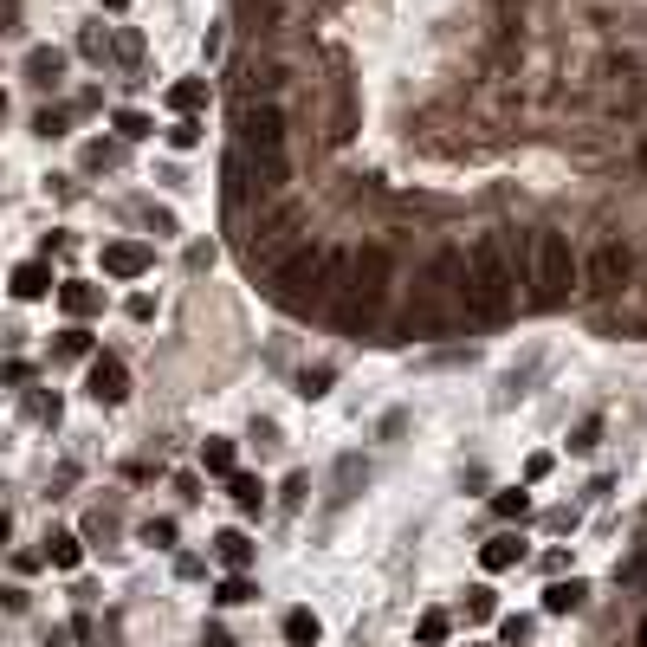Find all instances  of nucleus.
<instances>
[{
  "mask_svg": "<svg viewBox=\"0 0 647 647\" xmlns=\"http://www.w3.org/2000/svg\"><path fill=\"white\" fill-rule=\"evenodd\" d=\"M201 466H208V473H233V440L208 434V440H201Z\"/></svg>",
  "mask_w": 647,
  "mask_h": 647,
  "instance_id": "a211bd4d",
  "label": "nucleus"
},
{
  "mask_svg": "<svg viewBox=\"0 0 647 647\" xmlns=\"http://www.w3.org/2000/svg\"><path fill=\"white\" fill-rule=\"evenodd\" d=\"M460 259H466V318L473 324H505L512 305H518V285H512V272H505V259H499V240L479 233V240L460 246Z\"/></svg>",
  "mask_w": 647,
  "mask_h": 647,
  "instance_id": "7ed1b4c3",
  "label": "nucleus"
},
{
  "mask_svg": "<svg viewBox=\"0 0 647 647\" xmlns=\"http://www.w3.org/2000/svg\"><path fill=\"white\" fill-rule=\"evenodd\" d=\"M149 266H156V253H149L143 240H110L104 246V272L110 279H143Z\"/></svg>",
  "mask_w": 647,
  "mask_h": 647,
  "instance_id": "0eeeda50",
  "label": "nucleus"
},
{
  "mask_svg": "<svg viewBox=\"0 0 647 647\" xmlns=\"http://www.w3.org/2000/svg\"><path fill=\"white\" fill-rule=\"evenodd\" d=\"M104 7H110V13H123V7H130V0H104Z\"/></svg>",
  "mask_w": 647,
  "mask_h": 647,
  "instance_id": "72a5a7b5",
  "label": "nucleus"
},
{
  "mask_svg": "<svg viewBox=\"0 0 647 647\" xmlns=\"http://www.w3.org/2000/svg\"><path fill=\"white\" fill-rule=\"evenodd\" d=\"M26 72H33V85H59L65 52H59V46H33V52H26Z\"/></svg>",
  "mask_w": 647,
  "mask_h": 647,
  "instance_id": "9d476101",
  "label": "nucleus"
},
{
  "mask_svg": "<svg viewBox=\"0 0 647 647\" xmlns=\"http://www.w3.org/2000/svg\"><path fill=\"white\" fill-rule=\"evenodd\" d=\"M169 143H175V149H195V143H201V123H195V117H182V123L169 130Z\"/></svg>",
  "mask_w": 647,
  "mask_h": 647,
  "instance_id": "393cba45",
  "label": "nucleus"
},
{
  "mask_svg": "<svg viewBox=\"0 0 647 647\" xmlns=\"http://www.w3.org/2000/svg\"><path fill=\"white\" fill-rule=\"evenodd\" d=\"M466 609H473L479 622H492V609H499V602H492V589H466Z\"/></svg>",
  "mask_w": 647,
  "mask_h": 647,
  "instance_id": "a878e982",
  "label": "nucleus"
},
{
  "mask_svg": "<svg viewBox=\"0 0 647 647\" xmlns=\"http://www.w3.org/2000/svg\"><path fill=\"white\" fill-rule=\"evenodd\" d=\"M169 104L182 110V117H195V110L208 104V78H182V85H169Z\"/></svg>",
  "mask_w": 647,
  "mask_h": 647,
  "instance_id": "dca6fc26",
  "label": "nucleus"
},
{
  "mask_svg": "<svg viewBox=\"0 0 647 647\" xmlns=\"http://www.w3.org/2000/svg\"><path fill=\"white\" fill-rule=\"evenodd\" d=\"M0 110H7V98H0Z\"/></svg>",
  "mask_w": 647,
  "mask_h": 647,
  "instance_id": "c9c22d12",
  "label": "nucleus"
},
{
  "mask_svg": "<svg viewBox=\"0 0 647 647\" xmlns=\"http://www.w3.org/2000/svg\"><path fill=\"white\" fill-rule=\"evenodd\" d=\"M479 563H486V570H512V563H525V544L505 531V538H492L486 550H479Z\"/></svg>",
  "mask_w": 647,
  "mask_h": 647,
  "instance_id": "2eb2a0df",
  "label": "nucleus"
},
{
  "mask_svg": "<svg viewBox=\"0 0 647 647\" xmlns=\"http://www.w3.org/2000/svg\"><path fill=\"white\" fill-rule=\"evenodd\" d=\"M227 492H233V505H240L246 518H253V512H266V486H259L253 473H227Z\"/></svg>",
  "mask_w": 647,
  "mask_h": 647,
  "instance_id": "9b49d317",
  "label": "nucleus"
},
{
  "mask_svg": "<svg viewBox=\"0 0 647 647\" xmlns=\"http://www.w3.org/2000/svg\"><path fill=\"white\" fill-rule=\"evenodd\" d=\"M350 246H292V253L272 266V298L285 311H324L337 292V272Z\"/></svg>",
  "mask_w": 647,
  "mask_h": 647,
  "instance_id": "f03ea898",
  "label": "nucleus"
},
{
  "mask_svg": "<svg viewBox=\"0 0 647 647\" xmlns=\"http://www.w3.org/2000/svg\"><path fill=\"white\" fill-rule=\"evenodd\" d=\"M330 389V369H305V389H298V395H324Z\"/></svg>",
  "mask_w": 647,
  "mask_h": 647,
  "instance_id": "c756f323",
  "label": "nucleus"
},
{
  "mask_svg": "<svg viewBox=\"0 0 647 647\" xmlns=\"http://www.w3.org/2000/svg\"><path fill=\"white\" fill-rule=\"evenodd\" d=\"M7 531H13V525H7V512H0V544H7Z\"/></svg>",
  "mask_w": 647,
  "mask_h": 647,
  "instance_id": "473e14b6",
  "label": "nucleus"
},
{
  "mask_svg": "<svg viewBox=\"0 0 647 647\" xmlns=\"http://www.w3.org/2000/svg\"><path fill=\"white\" fill-rule=\"evenodd\" d=\"M596 434H602V421H583V428H576V440H570V447H576V453H589V447H596Z\"/></svg>",
  "mask_w": 647,
  "mask_h": 647,
  "instance_id": "cd10ccee",
  "label": "nucleus"
},
{
  "mask_svg": "<svg viewBox=\"0 0 647 647\" xmlns=\"http://www.w3.org/2000/svg\"><path fill=\"white\" fill-rule=\"evenodd\" d=\"M117 136H130V143H143V136H156V123H149L143 110H117Z\"/></svg>",
  "mask_w": 647,
  "mask_h": 647,
  "instance_id": "412c9836",
  "label": "nucleus"
},
{
  "mask_svg": "<svg viewBox=\"0 0 647 647\" xmlns=\"http://www.w3.org/2000/svg\"><path fill=\"white\" fill-rule=\"evenodd\" d=\"M240 13H259V20H266V13H272V0H240Z\"/></svg>",
  "mask_w": 647,
  "mask_h": 647,
  "instance_id": "2f4dec72",
  "label": "nucleus"
},
{
  "mask_svg": "<svg viewBox=\"0 0 647 647\" xmlns=\"http://www.w3.org/2000/svg\"><path fill=\"white\" fill-rule=\"evenodd\" d=\"M583 596H589V589L576 583V576H570V583H550L544 589V615H576V609H583Z\"/></svg>",
  "mask_w": 647,
  "mask_h": 647,
  "instance_id": "4468645a",
  "label": "nucleus"
},
{
  "mask_svg": "<svg viewBox=\"0 0 647 647\" xmlns=\"http://www.w3.org/2000/svg\"><path fill=\"white\" fill-rule=\"evenodd\" d=\"M531 305L550 311V305H563V298L583 285V253L570 246V233L563 227H538L531 233Z\"/></svg>",
  "mask_w": 647,
  "mask_h": 647,
  "instance_id": "20e7f679",
  "label": "nucleus"
},
{
  "mask_svg": "<svg viewBox=\"0 0 647 647\" xmlns=\"http://www.w3.org/2000/svg\"><path fill=\"white\" fill-rule=\"evenodd\" d=\"M440 641H447V615L428 609V615H421V647H440Z\"/></svg>",
  "mask_w": 647,
  "mask_h": 647,
  "instance_id": "b1692460",
  "label": "nucleus"
},
{
  "mask_svg": "<svg viewBox=\"0 0 647 647\" xmlns=\"http://www.w3.org/2000/svg\"><path fill=\"white\" fill-rule=\"evenodd\" d=\"M628 279H635V246H628L622 233L596 240V253L583 259V285H589V292H602V298H609V292H622Z\"/></svg>",
  "mask_w": 647,
  "mask_h": 647,
  "instance_id": "39448f33",
  "label": "nucleus"
},
{
  "mask_svg": "<svg viewBox=\"0 0 647 647\" xmlns=\"http://www.w3.org/2000/svg\"><path fill=\"white\" fill-rule=\"evenodd\" d=\"M130 318H136V324H149V318H156V298L136 292V298H130Z\"/></svg>",
  "mask_w": 647,
  "mask_h": 647,
  "instance_id": "bb28decb",
  "label": "nucleus"
},
{
  "mask_svg": "<svg viewBox=\"0 0 647 647\" xmlns=\"http://www.w3.org/2000/svg\"><path fill=\"white\" fill-rule=\"evenodd\" d=\"M214 602L220 609H240V602H253V583H246V576H227V583L214 589Z\"/></svg>",
  "mask_w": 647,
  "mask_h": 647,
  "instance_id": "aec40b11",
  "label": "nucleus"
},
{
  "mask_svg": "<svg viewBox=\"0 0 647 647\" xmlns=\"http://www.w3.org/2000/svg\"><path fill=\"white\" fill-rule=\"evenodd\" d=\"M395 298V259L389 246H350L343 253V272H337V292H330V318L343 330H376L382 311Z\"/></svg>",
  "mask_w": 647,
  "mask_h": 647,
  "instance_id": "f257e3e1",
  "label": "nucleus"
},
{
  "mask_svg": "<svg viewBox=\"0 0 647 647\" xmlns=\"http://www.w3.org/2000/svg\"><path fill=\"white\" fill-rule=\"evenodd\" d=\"M499 635H505V641H525L531 622H525V615H512V622H499Z\"/></svg>",
  "mask_w": 647,
  "mask_h": 647,
  "instance_id": "7c9ffc66",
  "label": "nucleus"
},
{
  "mask_svg": "<svg viewBox=\"0 0 647 647\" xmlns=\"http://www.w3.org/2000/svg\"><path fill=\"white\" fill-rule=\"evenodd\" d=\"M59 305L72 311V318H91V311L104 305V292H98V285H85V279H65L59 285Z\"/></svg>",
  "mask_w": 647,
  "mask_h": 647,
  "instance_id": "1a4fd4ad",
  "label": "nucleus"
},
{
  "mask_svg": "<svg viewBox=\"0 0 647 647\" xmlns=\"http://www.w3.org/2000/svg\"><path fill=\"white\" fill-rule=\"evenodd\" d=\"M318 635H324V628H318V615H311V609H292V615H285V641H292V647H311Z\"/></svg>",
  "mask_w": 647,
  "mask_h": 647,
  "instance_id": "f3484780",
  "label": "nucleus"
},
{
  "mask_svg": "<svg viewBox=\"0 0 647 647\" xmlns=\"http://www.w3.org/2000/svg\"><path fill=\"white\" fill-rule=\"evenodd\" d=\"M91 402H104V408H117L123 395H130V369L117 363V356H91Z\"/></svg>",
  "mask_w": 647,
  "mask_h": 647,
  "instance_id": "423d86ee",
  "label": "nucleus"
},
{
  "mask_svg": "<svg viewBox=\"0 0 647 647\" xmlns=\"http://www.w3.org/2000/svg\"><path fill=\"white\" fill-rule=\"evenodd\" d=\"M59 356H91V330H59Z\"/></svg>",
  "mask_w": 647,
  "mask_h": 647,
  "instance_id": "5701e85b",
  "label": "nucleus"
},
{
  "mask_svg": "<svg viewBox=\"0 0 647 647\" xmlns=\"http://www.w3.org/2000/svg\"><path fill=\"white\" fill-rule=\"evenodd\" d=\"M214 550H220V563H227L233 576H240L246 563H253V538H246V531H220V538H214Z\"/></svg>",
  "mask_w": 647,
  "mask_h": 647,
  "instance_id": "ddd939ff",
  "label": "nucleus"
},
{
  "mask_svg": "<svg viewBox=\"0 0 647 647\" xmlns=\"http://www.w3.org/2000/svg\"><path fill=\"white\" fill-rule=\"evenodd\" d=\"M635 641H641V647H647V615H641V635H635Z\"/></svg>",
  "mask_w": 647,
  "mask_h": 647,
  "instance_id": "f704fd0d",
  "label": "nucleus"
},
{
  "mask_svg": "<svg viewBox=\"0 0 647 647\" xmlns=\"http://www.w3.org/2000/svg\"><path fill=\"white\" fill-rule=\"evenodd\" d=\"M356 479H363V460H356V453H343L337 460V492H330V505H343L356 492Z\"/></svg>",
  "mask_w": 647,
  "mask_h": 647,
  "instance_id": "6ab92c4d",
  "label": "nucleus"
},
{
  "mask_svg": "<svg viewBox=\"0 0 647 647\" xmlns=\"http://www.w3.org/2000/svg\"><path fill=\"white\" fill-rule=\"evenodd\" d=\"M143 538L149 544H175V525H169V518H156V525H143Z\"/></svg>",
  "mask_w": 647,
  "mask_h": 647,
  "instance_id": "c85d7f7f",
  "label": "nucleus"
},
{
  "mask_svg": "<svg viewBox=\"0 0 647 647\" xmlns=\"http://www.w3.org/2000/svg\"><path fill=\"white\" fill-rule=\"evenodd\" d=\"M492 512L499 518H531V492H492Z\"/></svg>",
  "mask_w": 647,
  "mask_h": 647,
  "instance_id": "4be33fe9",
  "label": "nucleus"
},
{
  "mask_svg": "<svg viewBox=\"0 0 647 647\" xmlns=\"http://www.w3.org/2000/svg\"><path fill=\"white\" fill-rule=\"evenodd\" d=\"M13 298H26V305H33V298H46L52 292V266H39V259H26V266H13Z\"/></svg>",
  "mask_w": 647,
  "mask_h": 647,
  "instance_id": "6e6552de",
  "label": "nucleus"
},
{
  "mask_svg": "<svg viewBox=\"0 0 647 647\" xmlns=\"http://www.w3.org/2000/svg\"><path fill=\"white\" fill-rule=\"evenodd\" d=\"M46 563L52 570H78V563H85V544H78L72 531H52L46 538Z\"/></svg>",
  "mask_w": 647,
  "mask_h": 647,
  "instance_id": "f8f14e48",
  "label": "nucleus"
}]
</instances>
